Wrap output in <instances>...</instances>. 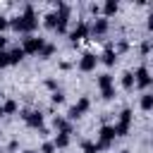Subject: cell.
I'll return each instance as SVG.
<instances>
[{
	"mask_svg": "<svg viewBox=\"0 0 153 153\" xmlns=\"http://www.w3.org/2000/svg\"><path fill=\"white\" fill-rule=\"evenodd\" d=\"M98 55L96 53H84L81 57H79V72H84V74H91V72H96V67H98Z\"/></svg>",
	"mask_w": 153,
	"mask_h": 153,
	"instance_id": "9",
	"label": "cell"
},
{
	"mask_svg": "<svg viewBox=\"0 0 153 153\" xmlns=\"http://www.w3.org/2000/svg\"><path fill=\"white\" fill-rule=\"evenodd\" d=\"M88 10H91V14H93V19H96V17H100V5H98V2H93V5L88 7Z\"/></svg>",
	"mask_w": 153,
	"mask_h": 153,
	"instance_id": "30",
	"label": "cell"
},
{
	"mask_svg": "<svg viewBox=\"0 0 153 153\" xmlns=\"http://www.w3.org/2000/svg\"><path fill=\"white\" fill-rule=\"evenodd\" d=\"M2 110H5V115H14L19 110V105H17V100L7 98V100H2Z\"/></svg>",
	"mask_w": 153,
	"mask_h": 153,
	"instance_id": "23",
	"label": "cell"
},
{
	"mask_svg": "<svg viewBox=\"0 0 153 153\" xmlns=\"http://www.w3.org/2000/svg\"><path fill=\"white\" fill-rule=\"evenodd\" d=\"M98 60L105 65V67H115V62H117V50H112V48H108L103 55H98Z\"/></svg>",
	"mask_w": 153,
	"mask_h": 153,
	"instance_id": "16",
	"label": "cell"
},
{
	"mask_svg": "<svg viewBox=\"0 0 153 153\" xmlns=\"http://www.w3.org/2000/svg\"><path fill=\"white\" fill-rule=\"evenodd\" d=\"M0 136H2V129H0Z\"/></svg>",
	"mask_w": 153,
	"mask_h": 153,
	"instance_id": "39",
	"label": "cell"
},
{
	"mask_svg": "<svg viewBox=\"0 0 153 153\" xmlns=\"http://www.w3.org/2000/svg\"><path fill=\"white\" fill-rule=\"evenodd\" d=\"M0 117H5V110H2V103H0Z\"/></svg>",
	"mask_w": 153,
	"mask_h": 153,
	"instance_id": "36",
	"label": "cell"
},
{
	"mask_svg": "<svg viewBox=\"0 0 153 153\" xmlns=\"http://www.w3.org/2000/svg\"><path fill=\"white\" fill-rule=\"evenodd\" d=\"M88 110H91V98H88V96H81V98H79V100H76V103L67 110V115H65V117H67L69 122H74V120L84 117Z\"/></svg>",
	"mask_w": 153,
	"mask_h": 153,
	"instance_id": "3",
	"label": "cell"
},
{
	"mask_svg": "<svg viewBox=\"0 0 153 153\" xmlns=\"http://www.w3.org/2000/svg\"><path fill=\"white\" fill-rule=\"evenodd\" d=\"M50 103H53V105H62V103H65V93L57 88L55 93H50Z\"/></svg>",
	"mask_w": 153,
	"mask_h": 153,
	"instance_id": "24",
	"label": "cell"
},
{
	"mask_svg": "<svg viewBox=\"0 0 153 153\" xmlns=\"http://www.w3.org/2000/svg\"><path fill=\"white\" fill-rule=\"evenodd\" d=\"M5 67H10V53L7 50L0 53V69H5Z\"/></svg>",
	"mask_w": 153,
	"mask_h": 153,
	"instance_id": "25",
	"label": "cell"
},
{
	"mask_svg": "<svg viewBox=\"0 0 153 153\" xmlns=\"http://www.w3.org/2000/svg\"><path fill=\"white\" fill-rule=\"evenodd\" d=\"M7 29H10V19H7V17H2V14H0V36H2V33H5V31H7Z\"/></svg>",
	"mask_w": 153,
	"mask_h": 153,
	"instance_id": "28",
	"label": "cell"
},
{
	"mask_svg": "<svg viewBox=\"0 0 153 153\" xmlns=\"http://www.w3.org/2000/svg\"><path fill=\"white\" fill-rule=\"evenodd\" d=\"M131 120H134L131 108H122L117 122L112 124V127H115V136H127V134H129V127H131Z\"/></svg>",
	"mask_w": 153,
	"mask_h": 153,
	"instance_id": "2",
	"label": "cell"
},
{
	"mask_svg": "<svg viewBox=\"0 0 153 153\" xmlns=\"http://www.w3.org/2000/svg\"><path fill=\"white\" fill-rule=\"evenodd\" d=\"M17 148H19V143H17V141H10V146H7V153H14Z\"/></svg>",
	"mask_w": 153,
	"mask_h": 153,
	"instance_id": "31",
	"label": "cell"
},
{
	"mask_svg": "<svg viewBox=\"0 0 153 153\" xmlns=\"http://www.w3.org/2000/svg\"><path fill=\"white\" fill-rule=\"evenodd\" d=\"M148 88H151V93H153V76H151V86H148Z\"/></svg>",
	"mask_w": 153,
	"mask_h": 153,
	"instance_id": "37",
	"label": "cell"
},
{
	"mask_svg": "<svg viewBox=\"0 0 153 153\" xmlns=\"http://www.w3.org/2000/svg\"><path fill=\"white\" fill-rule=\"evenodd\" d=\"M55 50H57V48H55V43H48V41H45V45H43V50L38 53V57H41V60H48V57H53V55H55Z\"/></svg>",
	"mask_w": 153,
	"mask_h": 153,
	"instance_id": "22",
	"label": "cell"
},
{
	"mask_svg": "<svg viewBox=\"0 0 153 153\" xmlns=\"http://www.w3.org/2000/svg\"><path fill=\"white\" fill-rule=\"evenodd\" d=\"M22 120H24V124H26L29 129H36V131L45 129V124H43V115H41L38 110H22Z\"/></svg>",
	"mask_w": 153,
	"mask_h": 153,
	"instance_id": "7",
	"label": "cell"
},
{
	"mask_svg": "<svg viewBox=\"0 0 153 153\" xmlns=\"http://www.w3.org/2000/svg\"><path fill=\"white\" fill-rule=\"evenodd\" d=\"M10 29L17 31V33H22V36H33V31L38 29V17L33 12V5H24L22 14H17V17L10 19Z\"/></svg>",
	"mask_w": 153,
	"mask_h": 153,
	"instance_id": "1",
	"label": "cell"
},
{
	"mask_svg": "<svg viewBox=\"0 0 153 153\" xmlns=\"http://www.w3.org/2000/svg\"><path fill=\"white\" fill-rule=\"evenodd\" d=\"M146 29H148V31H153V12H151V14H148V19H146Z\"/></svg>",
	"mask_w": 153,
	"mask_h": 153,
	"instance_id": "32",
	"label": "cell"
},
{
	"mask_svg": "<svg viewBox=\"0 0 153 153\" xmlns=\"http://www.w3.org/2000/svg\"><path fill=\"white\" fill-rule=\"evenodd\" d=\"M67 36H69V41H72V45H76L79 41H84V38H88V22H84V19H79V22H76V26H74L72 31H67Z\"/></svg>",
	"mask_w": 153,
	"mask_h": 153,
	"instance_id": "10",
	"label": "cell"
},
{
	"mask_svg": "<svg viewBox=\"0 0 153 153\" xmlns=\"http://www.w3.org/2000/svg\"><path fill=\"white\" fill-rule=\"evenodd\" d=\"M0 153H2V151H0Z\"/></svg>",
	"mask_w": 153,
	"mask_h": 153,
	"instance_id": "41",
	"label": "cell"
},
{
	"mask_svg": "<svg viewBox=\"0 0 153 153\" xmlns=\"http://www.w3.org/2000/svg\"><path fill=\"white\" fill-rule=\"evenodd\" d=\"M115 139H117V136H115V127H112V124H103V127L98 129V143H100L103 151H108Z\"/></svg>",
	"mask_w": 153,
	"mask_h": 153,
	"instance_id": "11",
	"label": "cell"
},
{
	"mask_svg": "<svg viewBox=\"0 0 153 153\" xmlns=\"http://www.w3.org/2000/svg\"><path fill=\"white\" fill-rule=\"evenodd\" d=\"M43 26H45L48 31H55V29H57V12H48V14L43 17Z\"/></svg>",
	"mask_w": 153,
	"mask_h": 153,
	"instance_id": "20",
	"label": "cell"
},
{
	"mask_svg": "<svg viewBox=\"0 0 153 153\" xmlns=\"http://www.w3.org/2000/svg\"><path fill=\"white\" fill-rule=\"evenodd\" d=\"M151 141H153V139H151Z\"/></svg>",
	"mask_w": 153,
	"mask_h": 153,
	"instance_id": "40",
	"label": "cell"
},
{
	"mask_svg": "<svg viewBox=\"0 0 153 153\" xmlns=\"http://www.w3.org/2000/svg\"><path fill=\"white\" fill-rule=\"evenodd\" d=\"M38 153H55L53 141H43V146H41V151H38Z\"/></svg>",
	"mask_w": 153,
	"mask_h": 153,
	"instance_id": "26",
	"label": "cell"
},
{
	"mask_svg": "<svg viewBox=\"0 0 153 153\" xmlns=\"http://www.w3.org/2000/svg\"><path fill=\"white\" fill-rule=\"evenodd\" d=\"M81 151L84 153H100V143L98 141H81Z\"/></svg>",
	"mask_w": 153,
	"mask_h": 153,
	"instance_id": "21",
	"label": "cell"
},
{
	"mask_svg": "<svg viewBox=\"0 0 153 153\" xmlns=\"http://www.w3.org/2000/svg\"><path fill=\"white\" fill-rule=\"evenodd\" d=\"M55 12H57V33H67V26H69V17H72V10L67 2H55Z\"/></svg>",
	"mask_w": 153,
	"mask_h": 153,
	"instance_id": "4",
	"label": "cell"
},
{
	"mask_svg": "<svg viewBox=\"0 0 153 153\" xmlns=\"http://www.w3.org/2000/svg\"><path fill=\"white\" fill-rule=\"evenodd\" d=\"M22 153H38V151H33V148H24Z\"/></svg>",
	"mask_w": 153,
	"mask_h": 153,
	"instance_id": "35",
	"label": "cell"
},
{
	"mask_svg": "<svg viewBox=\"0 0 153 153\" xmlns=\"http://www.w3.org/2000/svg\"><path fill=\"white\" fill-rule=\"evenodd\" d=\"M53 129H55L57 134H72V131H74L72 122H69L65 115H55V117H53Z\"/></svg>",
	"mask_w": 153,
	"mask_h": 153,
	"instance_id": "12",
	"label": "cell"
},
{
	"mask_svg": "<svg viewBox=\"0 0 153 153\" xmlns=\"http://www.w3.org/2000/svg\"><path fill=\"white\" fill-rule=\"evenodd\" d=\"M19 45H22V50H24L26 55H38V53L43 50V45H45V38L36 36V33H33V36H24Z\"/></svg>",
	"mask_w": 153,
	"mask_h": 153,
	"instance_id": "5",
	"label": "cell"
},
{
	"mask_svg": "<svg viewBox=\"0 0 153 153\" xmlns=\"http://www.w3.org/2000/svg\"><path fill=\"white\" fill-rule=\"evenodd\" d=\"M148 50H151V43H143V45H141V53H143V55H146V53H148Z\"/></svg>",
	"mask_w": 153,
	"mask_h": 153,
	"instance_id": "34",
	"label": "cell"
},
{
	"mask_svg": "<svg viewBox=\"0 0 153 153\" xmlns=\"http://www.w3.org/2000/svg\"><path fill=\"white\" fill-rule=\"evenodd\" d=\"M2 50H7V38H5V33L0 36V53H2Z\"/></svg>",
	"mask_w": 153,
	"mask_h": 153,
	"instance_id": "33",
	"label": "cell"
},
{
	"mask_svg": "<svg viewBox=\"0 0 153 153\" xmlns=\"http://www.w3.org/2000/svg\"><path fill=\"white\" fill-rule=\"evenodd\" d=\"M7 53H10V67H12V65H19V62L26 57V53L22 50V45H14V48H10Z\"/></svg>",
	"mask_w": 153,
	"mask_h": 153,
	"instance_id": "15",
	"label": "cell"
},
{
	"mask_svg": "<svg viewBox=\"0 0 153 153\" xmlns=\"http://www.w3.org/2000/svg\"><path fill=\"white\" fill-rule=\"evenodd\" d=\"M120 84H122V88H124V91H131V88H134V72H131V69L122 72V76H120Z\"/></svg>",
	"mask_w": 153,
	"mask_h": 153,
	"instance_id": "19",
	"label": "cell"
},
{
	"mask_svg": "<svg viewBox=\"0 0 153 153\" xmlns=\"http://www.w3.org/2000/svg\"><path fill=\"white\" fill-rule=\"evenodd\" d=\"M139 108H141L143 112H153V93H151V91H143V93L139 96Z\"/></svg>",
	"mask_w": 153,
	"mask_h": 153,
	"instance_id": "14",
	"label": "cell"
},
{
	"mask_svg": "<svg viewBox=\"0 0 153 153\" xmlns=\"http://www.w3.org/2000/svg\"><path fill=\"white\" fill-rule=\"evenodd\" d=\"M96 84H98V88L100 91H108V88H112L115 86V79H112V74H98V79H96Z\"/></svg>",
	"mask_w": 153,
	"mask_h": 153,
	"instance_id": "17",
	"label": "cell"
},
{
	"mask_svg": "<svg viewBox=\"0 0 153 153\" xmlns=\"http://www.w3.org/2000/svg\"><path fill=\"white\" fill-rule=\"evenodd\" d=\"M151 72H148V67L146 65H139L136 69H134V88H139V91H146L148 86H151Z\"/></svg>",
	"mask_w": 153,
	"mask_h": 153,
	"instance_id": "6",
	"label": "cell"
},
{
	"mask_svg": "<svg viewBox=\"0 0 153 153\" xmlns=\"http://www.w3.org/2000/svg\"><path fill=\"white\" fill-rule=\"evenodd\" d=\"M110 31V19H105V17H96L91 24H88V36L91 38H100V36H105Z\"/></svg>",
	"mask_w": 153,
	"mask_h": 153,
	"instance_id": "8",
	"label": "cell"
},
{
	"mask_svg": "<svg viewBox=\"0 0 153 153\" xmlns=\"http://www.w3.org/2000/svg\"><path fill=\"white\" fill-rule=\"evenodd\" d=\"M117 12H120V2H117V0H105V2L100 5V17H105V19L115 17Z\"/></svg>",
	"mask_w": 153,
	"mask_h": 153,
	"instance_id": "13",
	"label": "cell"
},
{
	"mask_svg": "<svg viewBox=\"0 0 153 153\" xmlns=\"http://www.w3.org/2000/svg\"><path fill=\"white\" fill-rule=\"evenodd\" d=\"M100 98H103V100H112V98H115V86L108 88V91H100Z\"/></svg>",
	"mask_w": 153,
	"mask_h": 153,
	"instance_id": "27",
	"label": "cell"
},
{
	"mask_svg": "<svg viewBox=\"0 0 153 153\" xmlns=\"http://www.w3.org/2000/svg\"><path fill=\"white\" fill-rule=\"evenodd\" d=\"M45 88H48L50 93H55V91H57V81H55V79H45Z\"/></svg>",
	"mask_w": 153,
	"mask_h": 153,
	"instance_id": "29",
	"label": "cell"
},
{
	"mask_svg": "<svg viewBox=\"0 0 153 153\" xmlns=\"http://www.w3.org/2000/svg\"><path fill=\"white\" fill-rule=\"evenodd\" d=\"M69 143H72V134H55V139H53L55 151H62V148H67Z\"/></svg>",
	"mask_w": 153,
	"mask_h": 153,
	"instance_id": "18",
	"label": "cell"
},
{
	"mask_svg": "<svg viewBox=\"0 0 153 153\" xmlns=\"http://www.w3.org/2000/svg\"><path fill=\"white\" fill-rule=\"evenodd\" d=\"M120 153H131V151H127V148H122V151H120Z\"/></svg>",
	"mask_w": 153,
	"mask_h": 153,
	"instance_id": "38",
	"label": "cell"
}]
</instances>
